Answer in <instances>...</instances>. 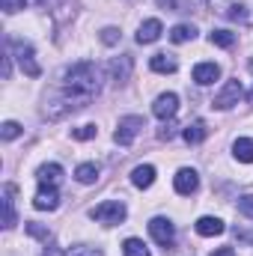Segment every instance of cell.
Here are the masks:
<instances>
[{"instance_id": "1", "label": "cell", "mask_w": 253, "mask_h": 256, "mask_svg": "<svg viewBox=\"0 0 253 256\" xmlns=\"http://www.w3.org/2000/svg\"><path fill=\"white\" fill-rule=\"evenodd\" d=\"M98 90H102V72L96 63L80 60V63L68 66L63 72V80H60V92L45 98V116L66 120V116L84 110L92 102V96H98Z\"/></svg>"}, {"instance_id": "2", "label": "cell", "mask_w": 253, "mask_h": 256, "mask_svg": "<svg viewBox=\"0 0 253 256\" xmlns=\"http://www.w3.org/2000/svg\"><path fill=\"white\" fill-rule=\"evenodd\" d=\"M208 6L232 24L253 27V0H208Z\"/></svg>"}, {"instance_id": "3", "label": "cell", "mask_w": 253, "mask_h": 256, "mask_svg": "<svg viewBox=\"0 0 253 256\" xmlns=\"http://www.w3.org/2000/svg\"><path fill=\"white\" fill-rule=\"evenodd\" d=\"M126 214H128V208H126L122 200H108V202L90 208V218L98 220V224H104V226H116V224H122Z\"/></svg>"}, {"instance_id": "4", "label": "cell", "mask_w": 253, "mask_h": 256, "mask_svg": "<svg viewBox=\"0 0 253 256\" xmlns=\"http://www.w3.org/2000/svg\"><path fill=\"white\" fill-rule=\"evenodd\" d=\"M36 3L51 15V21L57 27H63V24H68L74 18V0H36Z\"/></svg>"}, {"instance_id": "5", "label": "cell", "mask_w": 253, "mask_h": 256, "mask_svg": "<svg viewBox=\"0 0 253 256\" xmlns=\"http://www.w3.org/2000/svg\"><path fill=\"white\" fill-rule=\"evenodd\" d=\"M242 96H244L242 80H226V84L220 86V92L214 96L212 108H218V110H230V108H236V104L242 102Z\"/></svg>"}, {"instance_id": "6", "label": "cell", "mask_w": 253, "mask_h": 256, "mask_svg": "<svg viewBox=\"0 0 253 256\" xmlns=\"http://www.w3.org/2000/svg\"><path fill=\"white\" fill-rule=\"evenodd\" d=\"M12 48H15V57H18V66L24 68V74L27 78H39L42 74V68H39V63H36V57H33V45L30 42H9Z\"/></svg>"}, {"instance_id": "7", "label": "cell", "mask_w": 253, "mask_h": 256, "mask_svg": "<svg viewBox=\"0 0 253 256\" xmlns=\"http://www.w3.org/2000/svg\"><path fill=\"white\" fill-rule=\"evenodd\" d=\"M143 128H146V120H143V116H122L120 126H116L114 140H116L120 146H131V140H134Z\"/></svg>"}, {"instance_id": "8", "label": "cell", "mask_w": 253, "mask_h": 256, "mask_svg": "<svg viewBox=\"0 0 253 256\" xmlns=\"http://www.w3.org/2000/svg\"><path fill=\"white\" fill-rule=\"evenodd\" d=\"M149 232H152V238L161 248H173V242H176V226L167 218H152L149 220Z\"/></svg>"}, {"instance_id": "9", "label": "cell", "mask_w": 253, "mask_h": 256, "mask_svg": "<svg viewBox=\"0 0 253 256\" xmlns=\"http://www.w3.org/2000/svg\"><path fill=\"white\" fill-rule=\"evenodd\" d=\"M152 114L158 116V120H173L176 114H179V96L176 92H164V96H158L155 98V104H152Z\"/></svg>"}, {"instance_id": "10", "label": "cell", "mask_w": 253, "mask_h": 256, "mask_svg": "<svg viewBox=\"0 0 253 256\" xmlns=\"http://www.w3.org/2000/svg\"><path fill=\"white\" fill-rule=\"evenodd\" d=\"M33 206L39 208V212H54L57 206H60V191L54 188V185H42L36 196H33Z\"/></svg>"}, {"instance_id": "11", "label": "cell", "mask_w": 253, "mask_h": 256, "mask_svg": "<svg viewBox=\"0 0 253 256\" xmlns=\"http://www.w3.org/2000/svg\"><path fill=\"white\" fill-rule=\"evenodd\" d=\"M173 185H176V191L182 194V196H188L200 188V176H196V170H190V167H182L179 173H176V179H173Z\"/></svg>"}, {"instance_id": "12", "label": "cell", "mask_w": 253, "mask_h": 256, "mask_svg": "<svg viewBox=\"0 0 253 256\" xmlns=\"http://www.w3.org/2000/svg\"><path fill=\"white\" fill-rule=\"evenodd\" d=\"M18 224L15 218V185H3V226L12 230Z\"/></svg>"}, {"instance_id": "13", "label": "cell", "mask_w": 253, "mask_h": 256, "mask_svg": "<svg viewBox=\"0 0 253 256\" xmlns=\"http://www.w3.org/2000/svg\"><path fill=\"white\" fill-rule=\"evenodd\" d=\"M161 30H164L161 21H158V18H149V21L140 24V30H137V42H140V45H152V42L161 36Z\"/></svg>"}, {"instance_id": "14", "label": "cell", "mask_w": 253, "mask_h": 256, "mask_svg": "<svg viewBox=\"0 0 253 256\" xmlns=\"http://www.w3.org/2000/svg\"><path fill=\"white\" fill-rule=\"evenodd\" d=\"M220 78V68L214 63H196L194 66V80L200 84V86H208V84H214Z\"/></svg>"}, {"instance_id": "15", "label": "cell", "mask_w": 253, "mask_h": 256, "mask_svg": "<svg viewBox=\"0 0 253 256\" xmlns=\"http://www.w3.org/2000/svg\"><path fill=\"white\" fill-rule=\"evenodd\" d=\"M108 68H110V80H114V84H126L128 78H131L134 63H131V57H120V60H114Z\"/></svg>"}, {"instance_id": "16", "label": "cell", "mask_w": 253, "mask_h": 256, "mask_svg": "<svg viewBox=\"0 0 253 256\" xmlns=\"http://www.w3.org/2000/svg\"><path fill=\"white\" fill-rule=\"evenodd\" d=\"M131 182H134V188H152V185H155V167H152V164H140V167H134Z\"/></svg>"}, {"instance_id": "17", "label": "cell", "mask_w": 253, "mask_h": 256, "mask_svg": "<svg viewBox=\"0 0 253 256\" xmlns=\"http://www.w3.org/2000/svg\"><path fill=\"white\" fill-rule=\"evenodd\" d=\"M60 176H63V167H60V164H42V167L36 170L39 185H57Z\"/></svg>"}, {"instance_id": "18", "label": "cell", "mask_w": 253, "mask_h": 256, "mask_svg": "<svg viewBox=\"0 0 253 256\" xmlns=\"http://www.w3.org/2000/svg\"><path fill=\"white\" fill-rule=\"evenodd\" d=\"M226 226H224V220L220 218H200L196 220V232L200 236H206V238H212V236H220Z\"/></svg>"}, {"instance_id": "19", "label": "cell", "mask_w": 253, "mask_h": 256, "mask_svg": "<svg viewBox=\"0 0 253 256\" xmlns=\"http://www.w3.org/2000/svg\"><path fill=\"white\" fill-rule=\"evenodd\" d=\"M182 137H185V143H190V146L202 143V140H206V122H202V120H194V122H188V126L182 128Z\"/></svg>"}, {"instance_id": "20", "label": "cell", "mask_w": 253, "mask_h": 256, "mask_svg": "<svg viewBox=\"0 0 253 256\" xmlns=\"http://www.w3.org/2000/svg\"><path fill=\"white\" fill-rule=\"evenodd\" d=\"M149 66H152V72L170 74V72H176V68H179V60H176L173 54H155V57L149 60Z\"/></svg>"}, {"instance_id": "21", "label": "cell", "mask_w": 253, "mask_h": 256, "mask_svg": "<svg viewBox=\"0 0 253 256\" xmlns=\"http://www.w3.org/2000/svg\"><path fill=\"white\" fill-rule=\"evenodd\" d=\"M232 155L242 161V164H253V140L250 137H238L232 143Z\"/></svg>"}, {"instance_id": "22", "label": "cell", "mask_w": 253, "mask_h": 256, "mask_svg": "<svg viewBox=\"0 0 253 256\" xmlns=\"http://www.w3.org/2000/svg\"><path fill=\"white\" fill-rule=\"evenodd\" d=\"M194 36H196V27H194V24H176V27L170 30V42H176V45L190 42Z\"/></svg>"}, {"instance_id": "23", "label": "cell", "mask_w": 253, "mask_h": 256, "mask_svg": "<svg viewBox=\"0 0 253 256\" xmlns=\"http://www.w3.org/2000/svg\"><path fill=\"white\" fill-rule=\"evenodd\" d=\"M74 179H78L80 185H92V182L98 179V164H80V167L74 170Z\"/></svg>"}, {"instance_id": "24", "label": "cell", "mask_w": 253, "mask_h": 256, "mask_svg": "<svg viewBox=\"0 0 253 256\" xmlns=\"http://www.w3.org/2000/svg\"><path fill=\"white\" fill-rule=\"evenodd\" d=\"M208 42L218 45V48H230L236 42V33H230V30H212L208 33Z\"/></svg>"}, {"instance_id": "25", "label": "cell", "mask_w": 253, "mask_h": 256, "mask_svg": "<svg viewBox=\"0 0 253 256\" xmlns=\"http://www.w3.org/2000/svg\"><path fill=\"white\" fill-rule=\"evenodd\" d=\"M122 254H126V256H149V248H146L140 238H126Z\"/></svg>"}, {"instance_id": "26", "label": "cell", "mask_w": 253, "mask_h": 256, "mask_svg": "<svg viewBox=\"0 0 253 256\" xmlns=\"http://www.w3.org/2000/svg\"><path fill=\"white\" fill-rule=\"evenodd\" d=\"M63 256H104V254H102V248H92V244H74Z\"/></svg>"}, {"instance_id": "27", "label": "cell", "mask_w": 253, "mask_h": 256, "mask_svg": "<svg viewBox=\"0 0 253 256\" xmlns=\"http://www.w3.org/2000/svg\"><path fill=\"white\" fill-rule=\"evenodd\" d=\"M98 134V128L96 126H78V128H72V137L74 140H92Z\"/></svg>"}, {"instance_id": "28", "label": "cell", "mask_w": 253, "mask_h": 256, "mask_svg": "<svg viewBox=\"0 0 253 256\" xmlns=\"http://www.w3.org/2000/svg\"><path fill=\"white\" fill-rule=\"evenodd\" d=\"M27 232H30V236H36V238H42V242H45V248H48V242H51V232H48L45 226H39L36 220H30V224H27Z\"/></svg>"}, {"instance_id": "29", "label": "cell", "mask_w": 253, "mask_h": 256, "mask_svg": "<svg viewBox=\"0 0 253 256\" xmlns=\"http://www.w3.org/2000/svg\"><path fill=\"white\" fill-rule=\"evenodd\" d=\"M18 134H21V126H18V122H12V120L0 126V137H3V140H15Z\"/></svg>"}, {"instance_id": "30", "label": "cell", "mask_w": 253, "mask_h": 256, "mask_svg": "<svg viewBox=\"0 0 253 256\" xmlns=\"http://www.w3.org/2000/svg\"><path fill=\"white\" fill-rule=\"evenodd\" d=\"M27 6V0H0V9L6 12V15H15V12H21Z\"/></svg>"}, {"instance_id": "31", "label": "cell", "mask_w": 253, "mask_h": 256, "mask_svg": "<svg viewBox=\"0 0 253 256\" xmlns=\"http://www.w3.org/2000/svg\"><path fill=\"white\" fill-rule=\"evenodd\" d=\"M120 39H122V33H120L116 27H104V30H102V42H104V45H116Z\"/></svg>"}, {"instance_id": "32", "label": "cell", "mask_w": 253, "mask_h": 256, "mask_svg": "<svg viewBox=\"0 0 253 256\" xmlns=\"http://www.w3.org/2000/svg\"><path fill=\"white\" fill-rule=\"evenodd\" d=\"M238 212H242V214H248V218L253 220V194L238 196Z\"/></svg>"}, {"instance_id": "33", "label": "cell", "mask_w": 253, "mask_h": 256, "mask_svg": "<svg viewBox=\"0 0 253 256\" xmlns=\"http://www.w3.org/2000/svg\"><path fill=\"white\" fill-rule=\"evenodd\" d=\"M212 256H236V250L232 248H220V250H214Z\"/></svg>"}, {"instance_id": "34", "label": "cell", "mask_w": 253, "mask_h": 256, "mask_svg": "<svg viewBox=\"0 0 253 256\" xmlns=\"http://www.w3.org/2000/svg\"><path fill=\"white\" fill-rule=\"evenodd\" d=\"M158 6H164V9H176V0H158Z\"/></svg>"}, {"instance_id": "35", "label": "cell", "mask_w": 253, "mask_h": 256, "mask_svg": "<svg viewBox=\"0 0 253 256\" xmlns=\"http://www.w3.org/2000/svg\"><path fill=\"white\" fill-rule=\"evenodd\" d=\"M250 102H253V90H250Z\"/></svg>"}]
</instances>
